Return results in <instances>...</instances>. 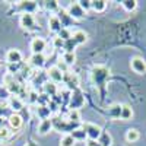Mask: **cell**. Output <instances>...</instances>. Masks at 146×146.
Instances as JSON below:
<instances>
[{
    "label": "cell",
    "mask_w": 146,
    "mask_h": 146,
    "mask_svg": "<svg viewBox=\"0 0 146 146\" xmlns=\"http://www.w3.org/2000/svg\"><path fill=\"white\" fill-rule=\"evenodd\" d=\"M53 123V129L60 131V133H66V135H70L73 130H76L80 127V123H72V121H64L60 117H53L51 118Z\"/></svg>",
    "instance_id": "3"
},
{
    "label": "cell",
    "mask_w": 146,
    "mask_h": 146,
    "mask_svg": "<svg viewBox=\"0 0 146 146\" xmlns=\"http://www.w3.org/2000/svg\"><path fill=\"white\" fill-rule=\"evenodd\" d=\"M98 143H100L101 146H111V145H113V137H111V135H110L108 131H102L101 136H100V139H98Z\"/></svg>",
    "instance_id": "24"
},
{
    "label": "cell",
    "mask_w": 146,
    "mask_h": 146,
    "mask_svg": "<svg viewBox=\"0 0 146 146\" xmlns=\"http://www.w3.org/2000/svg\"><path fill=\"white\" fill-rule=\"evenodd\" d=\"M110 75H111L110 69L107 66H102V64L94 66L92 70H91V79H92L94 85L96 86V89L100 91L101 100H104V96H105V86H107Z\"/></svg>",
    "instance_id": "1"
},
{
    "label": "cell",
    "mask_w": 146,
    "mask_h": 146,
    "mask_svg": "<svg viewBox=\"0 0 146 146\" xmlns=\"http://www.w3.org/2000/svg\"><path fill=\"white\" fill-rule=\"evenodd\" d=\"M25 146H40V143H36V142H34V140H28Z\"/></svg>",
    "instance_id": "42"
},
{
    "label": "cell",
    "mask_w": 146,
    "mask_h": 146,
    "mask_svg": "<svg viewBox=\"0 0 146 146\" xmlns=\"http://www.w3.org/2000/svg\"><path fill=\"white\" fill-rule=\"evenodd\" d=\"M28 64H29L31 67H34V69H41V67H44V64H45V56H44V54H32V56L29 57Z\"/></svg>",
    "instance_id": "15"
},
{
    "label": "cell",
    "mask_w": 146,
    "mask_h": 146,
    "mask_svg": "<svg viewBox=\"0 0 146 146\" xmlns=\"http://www.w3.org/2000/svg\"><path fill=\"white\" fill-rule=\"evenodd\" d=\"M48 28H50V31L53 32H60L62 31V22H60V19L57 18V15H51L50 18H48Z\"/></svg>",
    "instance_id": "18"
},
{
    "label": "cell",
    "mask_w": 146,
    "mask_h": 146,
    "mask_svg": "<svg viewBox=\"0 0 146 146\" xmlns=\"http://www.w3.org/2000/svg\"><path fill=\"white\" fill-rule=\"evenodd\" d=\"M19 23H21V27L23 29H27L29 32L38 29V25H36V22H35V18L31 13H22L21 18H19Z\"/></svg>",
    "instance_id": "4"
},
{
    "label": "cell",
    "mask_w": 146,
    "mask_h": 146,
    "mask_svg": "<svg viewBox=\"0 0 146 146\" xmlns=\"http://www.w3.org/2000/svg\"><path fill=\"white\" fill-rule=\"evenodd\" d=\"M7 123H9V126H10L12 130H19V129H22V126H23V118H22V115H19L18 113H12V114L7 117Z\"/></svg>",
    "instance_id": "11"
},
{
    "label": "cell",
    "mask_w": 146,
    "mask_h": 146,
    "mask_svg": "<svg viewBox=\"0 0 146 146\" xmlns=\"http://www.w3.org/2000/svg\"><path fill=\"white\" fill-rule=\"evenodd\" d=\"M139 137H140V133H139L137 129H129L126 131V140L127 142H131V143L133 142H137Z\"/></svg>",
    "instance_id": "23"
},
{
    "label": "cell",
    "mask_w": 146,
    "mask_h": 146,
    "mask_svg": "<svg viewBox=\"0 0 146 146\" xmlns=\"http://www.w3.org/2000/svg\"><path fill=\"white\" fill-rule=\"evenodd\" d=\"M47 48V42L41 36H35L31 41V51L32 54H44V50Z\"/></svg>",
    "instance_id": "8"
},
{
    "label": "cell",
    "mask_w": 146,
    "mask_h": 146,
    "mask_svg": "<svg viewBox=\"0 0 146 146\" xmlns=\"http://www.w3.org/2000/svg\"><path fill=\"white\" fill-rule=\"evenodd\" d=\"M131 117H133V110H131V107L127 105V104L121 105V114H120V118H121V120H124V121H127V120H131Z\"/></svg>",
    "instance_id": "22"
},
{
    "label": "cell",
    "mask_w": 146,
    "mask_h": 146,
    "mask_svg": "<svg viewBox=\"0 0 146 146\" xmlns=\"http://www.w3.org/2000/svg\"><path fill=\"white\" fill-rule=\"evenodd\" d=\"M130 67L131 70L137 73V75H145L146 73V62H145V58L136 56V57H133L130 60Z\"/></svg>",
    "instance_id": "7"
},
{
    "label": "cell",
    "mask_w": 146,
    "mask_h": 146,
    "mask_svg": "<svg viewBox=\"0 0 146 146\" xmlns=\"http://www.w3.org/2000/svg\"><path fill=\"white\" fill-rule=\"evenodd\" d=\"M72 38L78 45H82V44H85L88 41V34L85 31H76V32L72 34Z\"/></svg>",
    "instance_id": "20"
},
{
    "label": "cell",
    "mask_w": 146,
    "mask_h": 146,
    "mask_svg": "<svg viewBox=\"0 0 146 146\" xmlns=\"http://www.w3.org/2000/svg\"><path fill=\"white\" fill-rule=\"evenodd\" d=\"M92 9L95 10V12H104L105 9H107V2L105 0H94L92 2Z\"/></svg>",
    "instance_id": "27"
},
{
    "label": "cell",
    "mask_w": 146,
    "mask_h": 146,
    "mask_svg": "<svg viewBox=\"0 0 146 146\" xmlns=\"http://www.w3.org/2000/svg\"><path fill=\"white\" fill-rule=\"evenodd\" d=\"M78 5L86 12V10H89V9H92V2L91 0H80V2H78Z\"/></svg>",
    "instance_id": "37"
},
{
    "label": "cell",
    "mask_w": 146,
    "mask_h": 146,
    "mask_svg": "<svg viewBox=\"0 0 146 146\" xmlns=\"http://www.w3.org/2000/svg\"><path fill=\"white\" fill-rule=\"evenodd\" d=\"M121 114V104H113L111 107H108V115L114 117V118H120Z\"/></svg>",
    "instance_id": "26"
},
{
    "label": "cell",
    "mask_w": 146,
    "mask_h": 146,
    "mask_svg": "<svg viewBox=\"0 0 146 146\" xmlns=\"http://www.w3.org/2000/svg\"><path fill=\"white\" fill-rule=\"evenodd\" d=\"M53 129V123H51V118H45V120H41V123L38 124V133L40 135H47L50 133Z\"/></svg>",
    "instance_id": "19"
},
{
    "label": "cell",
    "mask_w": 146,
    "mask_h": 146,
    "mask_svg": "<svg viewBox=\"0 0 146 146\" xmlns=\"http://www.w3.org/2000/svg\"><path fill=\"white\" fill-rule=\"evenodd\" d=\"M86 146H101V145L98 143V140H91V139H88V140H86Z\"/></svg>",
    "instance_id": "41"
},
{
    "label": "cell",
    "mask_w": 146,
    "mask_h": 146,
    "mask_svg": "<svg viewBox=\"0 0 146 146\" xmlns=\"http://www.w3.org/2000/svg\"><path fill=\"white\" fill-rule=\"evenodd\" d=\"M82 129L85 130L88 139H91V140H98L100 136H101V133H102V130H101L100 126L92 124V123H85V124H82Z\"/></svg>",
    "instance_id": "6"
},
{
    "label": "cell",
    "mask_w": 146,
    "mask_h": 146,
    "mask_svg": "<svg viewBox=\"0 0 146 146\" xmlns=\"http://www.w3.org/2000/svg\"><path fill=\"white\" fill-rule=\"evenodd\" d=\"M36 114L41 117V120H45V118H50L51 110H50V107H47V105H38V108H36Z\"/></svg>",
    "instance_id": "25"
},
{
    "label": "cell",
    "mask_w": 146,
    "mask_h": 146,
    "mask_svg": "<svg viewBox=\"0 0 146 146\" xmlns=\"http://www.w3.org/2000/svg\"><path fill=\"white\" fill-rule=\"evenodd\" d=\"M7 107L12 110V111L18 113V111H21V110L23 108V100H21L19 96H13V95H12L10 98L7 100Z\"/></svg>",
    "instance_id": "16"
},
{
    "label": "cell",
    "mask_w": 146,
    "mask_h": 146,
    "mask_svg": "<svg viewBox=\"0 0 146 146\" xmlns=\"http://www.w3.org/2000/svg\"><path fill=\"white\" fill-rule=\"evenodd\" d=\"M53 45H54V48H56V50H62V48H63V45H64V41H63L62 38H58V36H56V38H54V41H53Z\"/></svg>",
    "instance_id": "39"
},
{
    "label": "cell",
    "mask_w": 146,
    "mask_h": 146,
    "mask_svg": "<svg viewBox=\"0 0 146 146\" xmlns=\"http://www.w3.org/2000/svg\"><path fill=\"white\" fill-rule=\"evenodd\" d=\"M6 62L7 64H19L22 63V53L16 48H10L6 53Z\"/></svg>",
    "instance_id": "10"
},
{
    "label": "cell",
    "mask_w": 146,
    "mask_h": 146,
    "mask_svg": "<svg viewBox=\"0 0 146 146\" xmlns=\"http://www.w3.org/2000/svg\"><path fill=\"white\" fill-rule=\"evenodd\" d=\"M3 86L9 91L10 95L13 96H19V98H25V96H28V92L27 89L23 88V85H21L16 79H15V75H10V73H6L5 78H3Z\"/></svg>",
    "instance_id": "2"
},
{
    "label": "cell",
    "mask_w": 146,
    "mask_h": 146,
    "mask_svg": "<svg viewBox=\"0 0 146 146\" xmlns=\"http://www.w3.org/2000/svg\"><path fill=\"white\" fill-rule=\"evenodd\" d=\"M76 47H78V44L73 41V38H70V40L64 41L63 50H64V53H75V48H76Z\"/></svg>",
    "instance_id": "32"
},
{
    "label": "cell",
    "mask_w": 146,
    "mask_h": 146,
    "mask_svg": "<svg viewBox=\"0 0 146 146\" xmlns=\"http://www.w3.org/2000/svg\"><path fill=\"white\" fill-rule=\"evenodd\" d=\"M9 137H10V130L9 129H2L0 130V143L6 142Z\"/></svg>",
    "instance_id": "36"
},
{
    "label": "cell",
    "mask_w": 146,
    "mask_h": 146,
    "mask_svg": "<svg viewBox=\"0 0 146 146\" xmlns=\"http://www.w3.org/2000/svg\"><path fill=\"white\" fill-rule=\"evenodd\" d=\"M67 120L72 123H80V113L79 110H70L67 114Z\"/></svg>",
    "instance_id": "31"
},
{
    "label": "cell",
    "mask_w": 146,
    "mask_h": 146,
    "mask_svg": "<svg viewBox=\"0 0 146 146\" xmlns=\"http://www.w3.org/2000/svg\"><path fill=\"white\" fill-rule=\"evenodd\" d=\"M3 124H5V118H3L2 115H0V130L5 129V127H3Z\"/></svg>",
    "instance_id": "43"
},
{
    "label": "cell",
    "mask_w": 146,
    "mask_h": 146,
    "mask_svg": "<svg viewBox=\"0 0 146 146\" xmlns=\"http://www.w3.org/2000/svg\"><path fill=\"white\" fill-rule=\"evenodd\" d=\"M38 94L36 92H34V91H31L29 94H28V101L31 102V104H35V102H38Z\"/></svg>",
    "instance_id": "40"
},
{
    "label": "cell",
    "mask_w": 146,
    "mask_h": 146,
    "mask_svg": "<svg viewBox=\"0 0 146 146\" xmlns=\"http://www.w3.org/2000/svg\"><path fill=\"white\" fill-rule=\"evenodd\" d=\"M10 96H12V95L9 94V91H7L5 86H0V100H6V101H7Z\"/></svg>",
    "instance_id": "38"
},
{
    "label": "cell",
    "mask_w": 146,
    "mask_h": 146,
    "mask_svg": "<svg viewBox=\"0 0 146 146\" xmlns=\"http://www.w3.org/2000/svg\"><path fill=\"white\" fill-rule=\"evenodd\" d=\"M47 75H48V78H50V80H51L53 83H60V82H63V76H64V73H63L62 70H60L57 66H53V67L48 69Z\"/></svg>",
    "instance_id": "14"
},
{
    "label": "cell",
    "mask_w": 146,
    "mask_h": 146,
    "mask_svg": "<svg viewBox=\"0 0 146 146\" xmlns=\"http://www.w3.org/2000/svg\"><path fill=\"white\" fill-rule=\"evenodd\" d=\"M42 89H44L45 95H48V96H56L57 95V91H58L57 89V85L53 83V82H45Z\"/></svg>",
    "instance_id": "21"
},
{
    "label": "cell",
    "mask_w": 146,
    "mask_h": 146,
    "mask_svg": "<svg viewBox=\"0 0 146 146\" xmlns=\"http://www.w3.org/2000/svg\"><path fill=\"white\" fill-rule=\"evenodd\" d=\"M57 18L60 19V22H62V27H63V28L70 27L72 23L75 22V21L72 19V16L67 13V10H64V9H60V10L57 12Z\"/></svg>",
    "instance_id": "17"
},
{
    "label": "cell",
    "mask_w": 146,
    "mask_h": 146,
    "mask_svg": "<svg viewBox=\"0 0 146 146\" xmlns=\"http://www.w3.org/2000/svg\"><path fill=\"white\" fill-rule=\"evenodd\" d=\"M63 63L66 64V66H72V64H75V62H76V56H75V53H63Z\"/></svg>",
    "instance_id": "30"
},
{
    "label": "cell",
    "mask_w": 146,
    "mask_h": 146,
    "mask_svg": "<svg viewBox=\"0 0 146 146\" xmlns=\"http://www.w3.org/2000/svg\"><path fill=\"white\" fill-rule=\"evenodd\" d=\"M58 38H62L63 41H67V40H70L72 38V32H70V29L69 28H62V31L58 32Z\"/></svg>",
    "instance_id": "34"
},
{
    "label": "cell",
    "mask_w": 146,
    "mask_h": 146,
    "mask_svg": "<svg viewBox=\"0 0 146 146\" xmlns=\"http://www.w3.org/2000/svg\"><path fill=\"white\" fill-rule=\"evenodd\" d=\"M67 13L72 16V19L73 21H76V19H82V18H85V12L79 5H78V2L76 3H73V5H70V7L67 9Z\"/></svg>",
    "instance_id": "13"
},
{
    "label": "cell",
    "mask_w": 146,
    "mask_h": 146,
    "mask_svg": "<svg viewBox=\"0 0 146 146\" xmlns=\"http://www.w3.org/2000/svg\"><path fill=\"white\" fill-rule=\"evenodd\" d=\"M70 135L73 136V139H75V140H85V139H88L86 133H85V130H83L82 127H79V129H76V130H73Z\"/></svg>",
    "instance_id": "28"
},
{
    "label": "cell",
    "mask_w": 146,
    "mask_h": 146,
    "mask_svg": "<svg viewBox=\"0 0 146 146\" xmlns=\"http://www.w3.org/2000/svg\"><path fill=\"white\" fill-rule=\"evenodd\" d=\"M85 104V96L82 94L80 89H75V91H72L70 94V102H69V107L70 110H79L82 108Z\"/></svg>",
    "instance_id": "5"
},
{
    "label": "cell",
    "mask_w": 146,
    "mask_h": 146,
    "mask_svg": "<svg viewBox=\"0 0 146 146\" xmlns=\"http://www.w3.org/2000/svg\"><path fill=\"white\" fill-rule=\"evenodd\" d=\"M63 82L67 85L69 89H72V91L79 89V79H78V76L75 75V73L66 72V73H64V76H63Z\"/></svg>",
    "instance_id": "9"
},
{
    "label": "cell",
    "mask_w": 146,
    "mask_h": 146,
    "mask_svg": "<svg viewBox=\"0 0 146 146\" xmlns=\"http://www.w3.org/2000/svg\"><path fill=\"white\" fill-rule=\"evenodd\" d=\"M76 140L73 139L72 135H64L62 137V140H60V146H75Z\"/></svg>",
    "instance_id": "33"
},
{
    "label": "cell",
    "mask_w": 146,
    "mask_h": 146,
    "mask_svg": "<svg viewBox=\"0 0 146 146\" xmlns=\"http://www.w3.org/2000/svg\"><path fill=\"white\" fill-rule=\"evenodd\" d=\"M45 9L50 10V12H58L60 10V5L58 2H45Z\"/></svg>",
    "instance_id": "35"
},
{
    "label": "cell",
    "mask_w": 146,
    "mask_h": 146,
    "mask_svg": "<svg viewBox=\"0 0 146 146\" xmlns=\"http://www.w3.org/2000/svg\"><path fill=\"white\" fill-rule=\"evenodd\" d=\"M121 6L127 12H135L137 7V2L136 0H124V2H121Z\"/></svg>",
    "instance_id": "29"
},
{
    "label": "cell",
    "mask_w": 146,
    "mask_h": 146,
    "mask_svg": "<svg viewBox=\"0 0 146 146\" xmlns=\"http://www.w3.org/2000/svg\"><path fill=\"white\" fill-rule=\"evenodd\" d=\"M36 2H19L16 6V10H19L21 13H31L34 15V12L36 10Z\"/></svg>",
    "instance_id": "12"
}]
</instances>
